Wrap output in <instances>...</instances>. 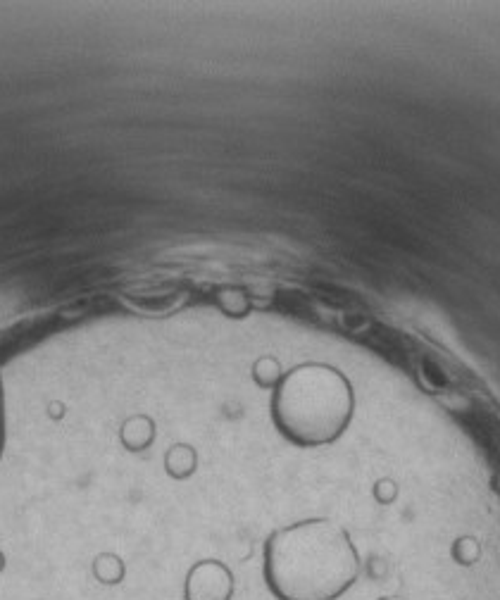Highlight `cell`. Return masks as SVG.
<instances>
[{"mask_svg":"<svg viewBox=\"0 0 500 600\" xmlns=\"http://www.w3.org/2000/svg\"><path fill=\"white\" fill-rule=\"evenodd\" d=\"M479 550L477 546H474L472 539H460L458 543H455L453 548V558L460 562V565H472L474 560H477Z\"/></svg>","mask_w":500,"mask_h":600,"instance_id":"277c9868","label":"cell"},{"mask_svg":"<svg viewBox=\"0 0 500 600\" xmlns=\"http://www.w3.org/2000/svg\"><path fill=\"white\" fill-rule=\"evenodd\" d=\"M5 441V408H3V386H0V450Z\"/></svg>","mask_w":500,"mask_h":600,"instance_id":"5b68a950","label":"cell"},{"mask_svg":"<svg viewBox=\"0 0 500 600\" xmlns=\"http://www.w3.org/2000/svg\"><path fill=\"white\" fill-rule=\"evenodd\" d=\"M379 600H408V598H403V596H384V598H379Z\"/></svg>","mask_w":500,"mask_h":600,"instance_id":"8992f818","label":"cell"},{"mask_svg":"<svg viewBox=\"0 0 500 600\" xmlns=\"http://www.w3.org/2000/svg\"><path fill=\"white\" fill-rule=\"evenodd\" d=\"M234 574L220 560H200L184 581V600H231Z\"/></svg>","mask_w":500,"mask_h":600,"instance_id":"3957f363","label":"cell"},{"mask_svg":"<svg viewBox=\"0 0 500 600\" xmlns=\"http://www.w3.org/2000/svg\"><path fill=\"white\" fill-rule=\"evenodd\" d=\"M262 572L277 600H336L358 581L360 555L339 524L305 520L267 539Z\"/></svg>","mask_w":500,"mask_h":600,"instance_id":"6da1fadb","label":"cell"},{"mask_svg":"<svg viewBox=\"0 0 500 600\" xmlns=\"http://www.w3.org/2000/svg\"><path fill=\"white\" fill-rule=\"evenodd\" d=\"M353 386L339 370L308 362L279 381L272 420L291 443L317 448L336 441L353 420Z\"/></svg>","mask_w":500,"mask_h":600,"instance_id":"7a4b0ae2","label":"cell"}]
</instances>
